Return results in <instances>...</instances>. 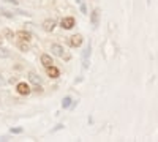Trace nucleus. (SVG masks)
<instances>
[{"label":"nucleus","mask_w":158,"mask_h":142,"mask_svg":"<svg viewBox=\"0 0 158 142\" xmlns=\"http://www.w3.org/2000/svg\"><path fill=\"white\" fill-rule=\"evenodd\" d=\"M90 54H92V44L89 41V44L85 46V49L82 51V70H87L89 68V59H90Z\"/></svg>","instance_id":"1"},{"label":"nucleus","mask_w":158,"mask_h":142,"mask_svg":"<svg viewBox=\"0 0 158 142\" xmlns=\"http://www.w3.org/2000/svg\"><path fill=\"white\" fill-rule=\"evenodd\" d=\"M16 90H18V93L22 95V96H29V95L32 93V87H30L27 82H18Z\"/></svg>","instance_id":"2"},{"label":"nucleus","mask_w":158,"mask_h":142,"mask_svg":"<svg viewBox=\"0 0 158 142\" xmlns=\"http://www.w3.org/2000/svg\"><path fill=\"white\" fill-rule=\"evenodd\" d=\"M82 41H84V36H82L81 33L71 35V36L68 38V44H70L71 47H79V46L82 44Z\"/></svg>","instance_id":"3"},{"label":"nucleus","mask_w":158,"mask_h":142,"mask_svg":"<svg viewBox=\"0 0 158 142\" xmlns=\"http://www.w3.org/2000/svg\"><path fill=\"white\" fill-rule=\"evenodd\" d=\"M76 25V21H74V18H63L62 21H60V27L62 29H65V30H71L73 27Z\"/></svg>","instance_id":"4"},{"label":"nucleus","mask_w":158,"mask_h":142,"mask_svg":"<svg viewBox=\"0 0 158 142\" xmlns=\"http://www.w3.org/2000/svg\"><path fill=\"white\" fill-rule=\"evenodd\" d=\"M100 8H95L94 11L90 13V22H92V27L97 29L98 27V24H100Z\"/></svg>","instance_id":"5"},{"label":"nucleus","mask_w":158,"mask_h":142,"mask_svg":"<svg viewBox=\"0 0 158 142\" xmlns=\"http://www.w3.org/2000/svg\"><path fill=\"white\" fill-rule=\"evenodd\" d=\"M51 52L54 54V55H57V57H63L65 55V49H63L62 44L54 43V44H51Z\"/></svg>","instance_id":"6"},{"label":"nucleus","mask_w":158,"mask_h":142,"mask_svg":"<svg viewBox=\"0 0 158 142\" xmlns=\"http://www.w3.org/2000/svg\"><path fill=\"white\" fill-rule=\"evenodd\" d=\"M56 25H57V22H56V19H46L44 22H43V30L44 32H52L56 29Z\"/></svg>","instance_id":"7"},{"label":"nucleus","mask_w":158,"mask_h":142,"mask_svg":"<svg viewBox=\"0 0 158 142\" xmlns=\"http://www.w3.org/2000/svg\"><path fill=\"white\" fill-rule=\"evenodd\" d=\"M15 36H18L19 40H24V41H30L32 40V33L29 30H19L18 33H15Z\"/></svg>","instance_id":"8"},{"label":"nucleus","mask_w":158,"mask_h":142,"mask_svg":"<svg viewBox=\"0 0 158 142\" xmlns=\"http://www.w3.org/2000/svg\"><path fill=\"white\" fill-rule=\"evenodd\" d=\"M46 70H48V76L51 77V79H57V77L60 76V71H59V68H56L54 65L48 67Z\"/></svg>","instance_id":"9"},{"label":"nucleus","mask_w":158,"mask_h":142,"mask_svg":"<svg viewBox=\"0 0 158 142\" xmlns=\"http://www.w3.org/2000/svg\"><path fill=\"white\" fill-rule=\"evenodd\" d=\"M40 60H41V65H43V67H46V68H48V67H51L52 63H54V60H52V57H51L49 54H43Z\"/></svg>","instance_id":"10"},{"label":"nucleus","mask_w":158,"mask_h":142,"mask_svg":"<svg viewBox=\"0 0 158 142\" xmlns=\"http://www.w3.org/2000/svg\"><path fill=\"white\" fill-rule=\"evenodd\" d=\"M29 81L33 82V84H41V77H40V74L32 71V73H29Z\"/></svg>","instance_id":"11"},{"label":"nucleus","mask_w":158,"mask_h":142,"mask_svg":"<svg viewBox=\"0 0 158 142\" xmlns=\"http://www.w3.org/2000/svg\"><path fill=\"white\" fill-rule=\"evenodd\" d=\"M18 47L22 51V52H27V51H30V46H29V41H24V40H21L19 43H18Z\"/></svg>","instance_id":"12"},{"label":"nucleus","mask_w":158,"mask_h":142,"mask_svg":"<svg viewBox=\"0 0 158 142\" xmlns=\"http://www.w3.org/2000/svg\"><path fill=\"white\" fill-rule=\"evenodd\" d=\"M71 101H73L71 96H65V98L62 99V108H63V109H68L70 104H71Z\"/></svg>","instance_id":"13"},{"label":"nucleus","mask_w":158,"mask_h":142,"mask_svg":"<svg viewBox=\"0 0 158 142\" xmlns=\"http://www.w3.org/2000/svg\"><path fill=\"white\" fill-rule=\"evenodd\" d=\"M6 57H10V49L0 46V59H6Z\"/></svg>","instance_id":"14"},{"label":"nucleus","mask_w":158,"mask_h":142,"mask_svg":"<svg viewBox=\"0 0 158 142\" xmlns=\"http://www.w3.org/2000/svg\"><path fill=\"white\" fill-rule=\"evenodd\" d=\"M3 36L8 38V40H13V38H15V32H11L10 29H5L3 30Z\"/></svg>","instance_id":"15"},{"label":"nucleus","mask_w":158,"mask_h":142,"mask_svg":"<svg viewBox=\"0 0 158 142\" xmlns=\"http://www.w3.org/2000/svg\"><path fill=\"white\" fill-rule=\"evenodd\" d=\"M22 131H24V128H21V126H16V128H11V130H10L11 134H21Z\"/></svg>","instance_id":"16"},{"label":"nucleus","mask_w":158,"mask_h":142,"mask_svg":"<svg viewBox=\"0 0 158 142\" xmlns=\"http://www.w3.org/2000/svg\"><path fill=\"white\" fill-rule=\"evenodd\" d=\"M32 92H35V93H43V87L40 85V84H35L33 88H32Z\"/></svg>","instance_id":"17"},{"label":"nucleus","mask_w":158,"mask_h":142,"mask_svg":"<svg viewBox=\"0 0 158 142\" xmlns=\"http://www.w3.org/2000/svg\"><path fill=\"white\" fill-rule=\"evenodd\" d=\"M62 128H63V125H62V123H59V125H57L56 128H52V130H51V133H56V131H60Z\"/></svg>","instance_id":"18"},{"label":"nucleus","mask_w":158,"mask_h":142,"mask_svg":"<svg viewBox=\"0 0 158 142\" xmlns=\"http://www.w3.org/2000/svg\"><path fill=\"white\" fill-rule=\"evenodd\" d=\"M2 14H3L5 18H10V19L13 18V14H11V13H10V11H6V10H2Z\"/></svg>","instance_id":"19"},{"label":"nucleus","mask_w":158,"mask_h":142,"mask_svg":"<svg viewBox=\"0 0 158 142\" xmlns=\"http://www.w3.org/2000/svg\"><path fill=\"white\" fill-rule=\"evenodd\" d=\"M81 5V11H82V14H87V8H85V3L82 2V3H79Z\"/></svg>","instance_id":"20"},{"label":"nucleus","mask_w":158,"mask_h":142,"mask_svg":"<svg viewBox=\"0 0 158 142\" xmlns=\"http://www.w3.org/2000/svg\"><path fill=\"white\" fill-rule=\"evenodd\" d=\"M5 2H8V3H13V5H18V3H19L18 0H5Z\"/></svg>","instance_id":"21"},{"label":"nucleus","mask_w":158,"mask_h":142,"mask_svg":"<svg viewBox=\"0 0 158 142\" xmlns=\"http://www.w3.org/2000/svg\"><path fill=\"white\" fill-rule=\"evenodd\" d=\"M6 140H10L6 136H0V142H6Z\"/></svg>","instance_id":"22"},{"label":"nucleus","mask_w":158,"mask_h":142,"mask_svg":"<svg viewBox=\"0 0 158 142\" xmlns=\"http://www.w3.org/2000/svg\"><path fill=\"white\" fill-rule=\"evenodd\" d=\"M0 85H5V79H3L2 74H0Z\"/></svg>","instance_id":"23"},{"label":"nucleus","mask_w":158,"mask_h":142,"mask_svg":"<svg viewBox=\"0 0 158 142\" xmlns=\"http://www.w3.org/2000/svg\"><path fill=\"white\" fill-rule=\"evenodd\" d=\"M16 81H18V77H16V76H13L11 79H10V82H11V84H13V82H16Z\"/></svg>","instance_id":"24"},{"label":"nucleus","mask_w":158,"mask_h":142,"mask_svg":"<svg viewBox=\"0 0 158 142\" xmlns=\"http://www.w3.org/2000/svg\"><path fill=\"white\" fill-rule=\"evenodd\" d=\"M76 2H77V3H82V2H84V0H76Z\"/></svg>","instance_id":"25"},{"label":"nucleus","mask_w":158,"mask_h":142,"mask_svg":"<svg viewBox=\"0 0 158 142\" xmlns=\"http://www.w3.org/2000/svg\"><path fill=\"white\" fill-rule=\"evenodd\" d=\"M147 5H150V0H147Z\"/></svg>","instance_id":"26"},{"label":"nucleus","mask_w":158,"mask_h":142,"mask_svg":"<svg viewBox=\"0 0 158 142\" xmlns=\"http://www.w3.org/2000/svg\"><path fill=\"white\" fill-rule=\"evenodd\" d=\"M0 44H2V36H0Z\"/></svg>","instance_id":"27"}]
</instances>
